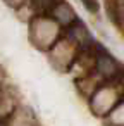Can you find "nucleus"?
Wrapping results in <instances>:
<instances>
[{
  "instance_id": "1",
  "label": "nucleus",
  "mask_w": 124,
  "mask_h": 126,
  "mask_svg": "<svg viewBox=\"0 0 124 126\" xmlns=\"http://www.w3.org/2000/svg\"><path fill=\"white\" fill-rule=\"evenodd\" d=\"M103 54H105V52L98 54V57H96V66H98V71H100L103 76H114V74L117 73V64H115V61H114L112 57L103 55Z\"/></svg>"
},
{
  "instance_id": "2",
  "label": "nucleus",
  "mask_w": 124,
  "mask_h": 126,
  "mask_svg": "<svg viewBox=\"0 0 124 126\" xmlns=\"http://www.w3.org/2000/svg\"><path fill=\"white\" fill-rule=\"evenodd\" d=\"M71 36H72L74 40L81 42V43H90V42H91V36H90V33L86 31V28H84L83 23L71 28Z\"/></svg>"
},
{
  "instance_id": "3",
  "label": "nucleus",
  "mask_w": 124,
  "mask_h": 126,
  "mask_svg": "<svg viewBox=\"0 0 124 126\" xmlns=\"http://www.w3.org/2000/svg\"><path fill=\"white\" fill-rule=\"evenodd\" d=\"M55 16L62 21V23H69L72 17H74V14H72V11H71V7H67V5H59V7H55Z\"/></svg>"
},
{
  "instance_id": "4",
  "label": "nucleus",
  "mask_w": 124,
  "mask_h": 126,
  "mask_svg": "<svg viewBox=\"0 0 124 126\" xmlns=\"http://www.w3.org/2000/svg\"><path fill=\"white\" fill-rule=\"evenodd\" d=\"M83 4L91 11V12H95L96 9H98V5H96V2H95V0H83Z\"/></svg>"
}]
</instances>
